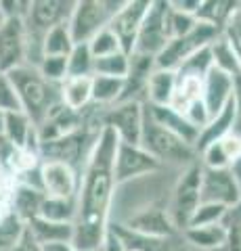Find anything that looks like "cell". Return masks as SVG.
Segmentation results:
<instances>
[{
  "label": "cell",
  "instance_id": "obj_23",
  "mask_svg": "<svg viewBox=\"0 0 241 251\" xmlns=\"http://www.w3.org/2000/svg\"><path fill=\"white\" fill-rule=\"evenodd\" d=\"M174 90H176V72L155 67L145 84V105L168 107L172 103Z\"/></svg>",
  "mask_w": 241,
  "mask_h": 251
},
{
  "label": "cell",
  "instance_id": "obj_49",
  "mask_svg": "<svg viewBox=\"0 0 241 251\" xmlns=\"http://www.w3.org/2000/svg\"><path fill=\"white\" fill-rule=\"evenodd\" d=\"M237 52V50H235ZM237 57H239V63H241V52H237Z\"/></svg>",
  "mask_w": 241,
  "mask_h": 251
},
{
  "label": "cell",
  "instance_id": "obj_50",
  "mask_svg": "<svg viewBox=\"0 0 241 251\" xmlns=\"http://www.w3.org/2000/svg\"><path fill=\"white\" fill-rule=\"evenodd\" d=\"M239 134H241V130H239Z\"/></svg>",
  "mask_w": 241,
  "mask_h": 251
},
{
  "label": "cell",
  "instance_id": "obj_14",
  "mask_svg": "<svg viewBox=\"0 0 241 251\" xmlns=\"http://www.w3.org/2000/svg\"><path fill=\"white\" fill-rule=\"evenodd\" d=\"M26 19H4L0 23V74L26 65Z\"/></svg>",
  "mask_w": 241,
  "mask_h": 251
},
{
  "label": "cell",
  "instance_id": "obj_34",
  "mask_svg": "<svg viewBox=\"0 0 241 251\" xmlns=\"http://www.w3.org/2000/svg\"><path fill=\"white\" fill-rule=\"evenodd\" d=\"M26 232V222L15 214L0 220V251H11Z\"/></svg>",
  "mask_w": 241,
  "mask_h": 251
},
{
  "label": "cell",
  "instance_id": "obj_40",
  "mask_svg": "<svg viewBox=\"0 0 241 251\" xmlns=\"http://www.w3.org/2000/svg\"><path fill=\"white\" fill-rule=\"evenodd\" d=\"M13 197H15V178L0 168V220L13 214Z\"/></svg>",
  "mask_w": 241,
  "mask_h": 251
},
{
  "label": "cell",
  "instance_id": "obj_16",
  "mask_svg": "<svg viewBox=\"0 0 241 251\" xmlns=\"http://www.w3.org/2000/svg\"><path fill=\"white\" fill-rule=\"evenodd\" d=\"M72 9L74 2H65V0H34V2H29L26 23L29 29L46 34L49 29L67 23Z\"/></svg>",
  "mask_w": 241,
  "mask_h": 251
},
{
  "label": "cell",
  "instance_id": "obj_8",
  "mask_svg": "<svg viewBox=\"0 0 241 251\" xmlns=\"http://www.w3.org/2000/svg\"><path fill=\"white\" fill-rule=\"evenodd\" d=\"M143 120H145V105L134 103V100L105 107V113H103V126L118 136L122 145L141 143Z\"/></svg>",
  "mask_w": 241,
  "mask_h": 251
},
{
  "label": "cell",
  "instance_id": "obj_4",
  "mask_svg": "<svg viewBox=\"0 0 241 251\" xmlns=\"http://www.w3.org/2000/svg\"><path fill=\"white\" fill-rule=\"evenodd\" d=\"M201 203V163L185 168L178 176L176 184L172 186V197H170L168 216L172 220L176 230H185L189 226L193 214Z\"/></svg>",
  "mask_w": 241,
  "mask_h": 251
},
{
  "label": "cell",
  "instance_id": "obj_5",
  "mask_svg": "<svg viewBox=\"0 0 241 251\" xmlns=\"http://www.w3.org/2000/svg\"><path fill=\"white\" fill-rule=\"evenodd\" d=\"M220 36H222L220 29L197 21V25L193 27L189 34H185L181 38H172V40L166 44V49L155 57V67L176 72L187 59H191L193 54L199 52L201 49H206V46H212Z\"/></svg>",
  "mask_w": 241,
  "mask_h": 251
},
{
  "label": "cell",
  "instance_id": "obj_36",
  "mask_svg": "<svg viewBox=\"0 0 241 251\" xmlns=\"http://www.w3.org/2000/svg\"><path fill=\"white\" fill-rule=\"evenodd\" d=\"M227 207L216 205V203H199V207L195 209L191 222L187 228H195V226H212V224H222L224 216H227ZM185 228V230H187Z\"/></svg>",
  "mask_w": 241,
  "mask_h": 251
},
{
  "label": "cell",
  "instance_id": "obj_37",
  "mask_svg": "<svg viewBox=\"0 0 241 251\" xmlns=\"http://www.w3.org/2000/svg\"><path fill=\"white\" fill-rule=\"evenodd\" d=\"M197 25V19L195 15H187V13H181L172 9V4L168 2V17H166V27H168V36L170 40L172 38H181L185 34H189V31Z\"/></svg>",
  "mask_w": 241,
  "mask_h": 251
},
{
  "label": "cell",
  "instance_id": "obj_42",
  "mask_svg": "<svg viewBox=\"0 0 241 251\" xmlns=\"http://www.w3.org/2000/svg\"><path fill=\"white\" fill-rule=\"evenodd\" d=\"M0 111L9 113V111H21L17 97H15L13 84L6 77V74H0Z\"/></svg>",
  "mask_w": 241,
  "mask_h": 251
},
{
  "label": "cell",
  "instance_id": "obj_33",
  "mask_svg": "<svg viewBox=\"0 0 241 251\" xmlns=\"http://www.w3.org/2000/svg\"><path fill=\"white\" fill-rule=\"evenodd\" d=\"M130 72V57L126 52H115L109 57L103 59H95V69H92V75H107V77H124Z\"/></svg>",
  "mask_w": 241,
  "mask_h": 251
},
{
  "label": "cell",
  "instance_id": "obj_17",
  "mask_svg": "<svg viewBox=\"0 0 241 251\" xmlns=\"http://www.w3.org/2000/svg\"><path fill=\"white\" fill-rule=\"evenodd\" d=\"M241 159V134H231L218 138L216 143L208 145L199 153V163L210 170H231Z\"/></svg>",
  "mask_w": 241,
  "mask_h": 251
},
{
  "label": "cell",
  "instance_id": "obj_13",
  "mask_svg": "<svg viewBox=\"0 0 241 251\" xmlns=\"http://www.w3.org/2000/svg\"><path fill=\"white\" fill-rule=\"evenodd\" d=\"M149 2H147V0H126L122 9L109 19V25L107 27L115 34L122 50L126 52L128 57L134 52L136 36H138V29H141V23L145 19V13L149 9Z\"/></svg>",
  "mask_w": 241,
  "mask_h": 251
},
{
  "label": "cell",
  "instance_id": "obj_41",
  "mask_svg": "<svg viewBox=\"0 0 241 251\" xmlns=\"http://www.w3.org/2000/svg\"><path fill=\"white\" fill-rule=\"evenodd\" d=\"M222 36L231 42L233 49L241 52V2L235 6V11H233V15L229 17L227 25L222 29Z\"/></svg>",
  "mask_w": 241,
  "mask_h": 251
},
{
  "label": "cell",
  "instance_id": "obj_28",
  "mask_svg": "<svg viewBox=\"0 0 241 251\" xmlns=\"http://www.w3.org/2000/svg\"><path fill=\"white\" fill-rule=\"evenodd\" d=\"M237 4L239 2H231V0H208V2L206 0H201L195 19L222 31Z\"/></svg>",
  "mask_w": 241,
  "mask_h": 251
},
{
  "label": "cell",
  "instance_id": "obj_44",
  "mask_svg": "<svg viewBox=\"0 0 241 251\" xmlns=\"http://www.w3.org/2000/svg\"><path fill=\"white\" fill-rule=\"evenodd\" d=\"M11 251H44V247L32 237V232H29L27 226H26V232H23V237L19 239V243Z\"/></svg>",
  "mask_w": 241,
  "mask_h": 251
},
{
  "label": "cell",
  "instance_id": "obj_20",
  "mask_svg": "<svg viewBox=\"0 0 241 251\" xmlns=\"http://www.w3.org/2000/svg\"><path fill=\"white\" fill-rule=\"evenodd\" d=\"M145 111L155 124H160L161 128L172 132L178 138H183L187 145L195 147L197 138H199V128H195L185 115L174 111L172 107H155V105H145Z\"/></svg>",
  "mask_w": 241,
  "mask_h": 251
},
{
  "label": "cell",
  "instance_id": "obj_26",
  "mask_svg": "<svg viewBox=\"0 0 241 251\" xmlns=\"http://www.w3.org/2000/svg\"><path fill=\"white\" fill-rule=\"evenodd\" d=\"M46 195L38 188L15 184V197H13V214L23 222H29L32 218L40 216V207Z\"/></svg>",
  "mask_w": 241,
  "mask_h": 251
},
{
  "label": "cell",
  "instance_id": "obj_9",
  "mask_svg": "<svg viewBox=\"0 0 241 251\" xmlns=\"http://www.w3.org/2000/svg\"><path fill=\"white\" fill-rule=\"evenodd\" d=\"M161 168L164 166L158 159H153L141 145L120 143L118 153H115V163H113V174H115V182L118 184H126V182L145 178L149 174H158Z\"/></svg>",
  "mask_w": 241,
  "mask_h": 251
},
{
  "label": "cell",
  "instance_id": "obj_21",
  "mask_svg": "<svg viewBox=\"0 0 241 251\" xmlns=\"http://www.w3.org/2000/svg\"><path fill=\"white\" fill-rule=\"evenodd\" d=\"M231 132H237V111H235V103H233V100L222 109L218 115L210 117L208 124L199 130V138H197V143H195L197 155L204 151L208 145L216 143L218 138L231 134Z\"/></svg>",
  "mask_w": 241,
  "mask_h": 251
},
{
  "label": "cell",
  "instance_id": "obj_7",
  "mask_svg": "<svg viewBox=\"0 0 241 251\" xmlns=\"http://www.w3.org/2000/svg\"><path fill=\"white\" fill-rule=\"evenodd\" d=\"M166 17H168V2L161 0H151L149 9L145 13V19L141 23L134 44L136 54H145V57H158V54L166 49L170 42L168 27H166Z\"/></svg>",
  "mask_w": 241,
  "mask_h": 251
},
{
  "label": "cell",
  "instance_id": "obj_11",
  "mask_svg": "<svg viewBox=\"0 0 241 251\" xmlns=\"http://www.w3.org/2000/svg\"><path fill=\"white\" fill-rule=\"evenodd\" d=\"M118 224L126 226L132 232H138V234H143V237H149V239L161 241V243L176 232L172 220L168 216V209L164 205H160V203H153V205H147L143 209L134 211V214L124 218Z\"/></svg>",
  "mask_w": 241,
  "mask_h": 251
},
{
  "label": "cell",
  "instance_id": "obj_10",
  "mask_svg": "<svg viewBox=\"0 0 241 251\" xmlns=\"http://www.w3.org/2000/svg\"><path fill=\"white\" fill-rule=\"evenodd\" d=\"M201 203L235 207L241 203V188L231 170H210L201 166Z\"/></svg>",
  "mask_w": 241,
  "mask_h": 251
},
{
  "label": "cell",
  "instance_id": "obj_47",
  "mask_svg": "<svg viewBox=\"0 0 241 251\" xmlns=\"http://www.w3.org/2000/svg\"><path fill=\"white\" fill-rule=\"evenodd\" d=\"M4 132V111H0V136Z\"/></svg>",
  "mask_w": 241,
  "mask_h": 251
},
{
  "label": "cell",
  "instance_id": "obj_35",
  "mask_svg": "<svg viewBox=\"0 0 241 251\" xmlns=\"http://www.w3.org/2000/svg\"><path fill=\"white\" fill-rule=\"evenodd\" d=\"M88 49H90V54L95 59L109 57V54H115V52H124L120 42H118V38H115V34L109 27L101 29L99 34L88 42Z\"/></svg>",
  "mask_w": 241,
  "mask_h": 251
},
{
  "label": "cell",
  "instance_id": "obj_45",
  "mask_svg": "<svg viewBox=\"0 0 241 251\" xmlns=\"http://www.w3.org/2000/svg\"><path fill=\"white\" fill-rule=\"evenodd\" d=\"M172 9L181 11V13H187V15H197V9L201 4V0H172Z\"/></svg>",
  "mask_w": 241,
  "mask_h": 251
},
{
  "label": "cell",
  "instance_id": "obj_30",
  "mask_svg": "<svg viewBox=\"0 0 241 251\" xmlns=\"http://www.w3.org/2000/svg\"><path fill=\"white\" fill-rule=\"evenodd\" d=\"M40 218L59 224H74L76 220V199L44 197L40 207Z\"/></svg>",
  "mask_w": 241,
  "mask_h": 251
},
{
  "label": "cell",
  "instance_id": "obj_48",
  "mask_svg": "<svg viewBox=\"0 0 241 251\" xmlns=\"http://www.w3.org/2000/svg\"><path fill=\"white\" fill-rule=\"evenodd\" d=\"M4 21V17H2V11H0V23H2Z\"/></svg>",
  "mask_w": 241,
  "mask_h": 251
},
{
  "label": "cell",
  "instance_id": "obj_43",
  "mask_svg": "<svg viewBox=\"0 0 241 251\" xmlns=\"http://www.w3.org/2000/svg\"><path fill=\"white\" fill-rule=\"evenodd\" d=\"M0 11L4 19H26L29 13V2L23 0H0Z\"/></svg>",
  "mask_w": 241,
  "mask_h": 251
},
{
  "label": "cell",
  "instance_id": "obj_39",
  "mask_svg": "<svg viewBox=\"0 0 241 251\" xmlns=\"http://www.w3.org/2000/svg\"><path fill=\"white\" fill-rule=\"evenodd\" d=\"M38 72L49 82L61 84L67 77V57H44L38 65Z\"/></svg>",
  "mask_w": 241,
  "mask_h": 251
},
{
  "label": "cell",
  "instance_id": "obj_3",
  "mask_svg": "<svg viewBox=\"0 0 241 251\" xmlns=\"http://www.w3.org/2000/svg\"><path fill=\"white\" fill-rule=\"evenodd\" d=\"M141 145L153 159H158L161 166H174V168H189L199 161V155L195 147L187 145L183 138H178L172 132L155 124L145 111L143 132H141Z\"/></svg>",
  "mask_w": 241,
  "mask_h": 251
},
{
  "label": "cell",
  "instance_id": "obj_38",
  "mask_svg": "<svg viewBox=\"0 0 241 251\" xmlns=\"http://www.w3.org/2000/svg\"><path fill=\"white\" fill-rule=\"evenodd\" d=\"M222 226L227 228V245L224 247L229 251H241V203L227 211Z\"/></svg>",
  "mask_w": 241,
  "mask_h": 251
},
{
  "label": "cell",
  "instance_id": "obj_22",
  "mask_svg": "<svg viewBox=\"0 0 241 251\" xmlns=\"http://www.w3.org/2000/svg\"><path fill=\"white\" fill-rule=\"evenodd\" d=\"M2 136L11 145L21 149H32L38 153V136H36V126L23 111H9L4 113V132Z\"/></svg>",
  "mask_w": 241,
  "mask_h": 251
},
{
  "label": "cell",
  "instance_id": "obj_15",
  "mask_svg": "<svg viewBox=\"0 0 241 251\" xmlns=\"http://www.w3.org/2000/svg\"><path fill=\"white\" fill-rule=\"evenodd\" d=\"M82 128V115L80 111L65 107L63 103L55 105L49 111V115L36 126V136H38V145L40 143H51V140L63 138L72 132H78Z\"/></svg>",
  "mask_w": 241,
  "mask_h": 251
},
{
  "label": "cell",
  "instance_id": "obj_19",
  "mask_svg": "<svg viewBox=\"0 0 241 251\" xmlns=\"http://www.w3.org/2000/svg\"><path fill=\"white\" fill-rule=\"evenodd\" d=\"M212 57H214V65L224 69L231 77L233 103H235V111H237V132H239L241 130V63H239V57L224 36H220L212 44Z\"/></svg>",
  "mask_w": 241,
  "mask_h": 251
},
{
  "label": "cell",
  "instance_id": "obj_12",
  "mask_svg": "<svg viewBox=\"0 0 241 251\" xmlns=\"http://www.w3.org/2000/svg\"><path fill=\"white\" fill-rule=\"evenodd\" d=\"M82 172L61 161H40L42 193L46 197L57 199H76L80 191Z\"/></svg>",
  "mask_w": 241,
  "mask_h": 251
},
{
  "label": "cell",
  "instance_id": "obj_32",
  "mask_svg": "<svg viewBox=\"0 0 241 251\" xmlns=\"http://www.w3.org/2000/svg\"><path fill=\"white\" fill-rule=\"evenodd\" d=\"M95 69V57L88 44H76L67 54V77H90Z\"/></svg>",
  "mask_w": 241,
  "mask_h": 251
},
{
  "label": "cell",
  "instance_id": "obj_31",
  "mask_svg": "<svg viewBox=\"0 0 241 251\" xmlns=\"http://www.w3.org/2000/svg\"><path fill=\"white\" fill-rule=\"evenodd\" d=\"M74 46L76 44L72 40V36H69L67 23L53 27L44 34V44H42L44 57H67Z\"/></svg>",
  "mask_w": 241,
  "mask_h": 251
},
{
  "label": "cell",
  "instance_id": "obj_46",
  "mask_svg": "<svg viewBox=\"0 0 241 251\" xmlns=\"http://www.w3.org/2000/svg\"><path fill=\"white\" fill-rule=\"evenodd\" d=\"M101 251H124V247L118 241V237H115L111 230H107V237H105V243H103V247H101Z\"/></svg>",
  "mask_w": 241,
  "mask_h": 251
},
{
  "label": "cell",
  "instance_id": "obj_29",
  "mask_svg": "<svg viewBox=\"0 0 241 251\" xmlns=\"http://www.w3.org/2000/svg\"><path fill=\"white\" fill-rule=\"evenodd\" d=\"M124 92V80L107 75H92V103L99 107H111L120 103Z\"/></svg>",
  "mask_w": 241,
  "mask_h": 251
},
{
  "label": "cell",
  "instance_id": "obj_18",
  "mask_svg": "<svg viewBox=\"0 0 241 251\" xmlns=\"http://www.w3.org/2000/svg\"><path fill=\"white\" fill-rule=\"evenodd\" d=\"M233 100V84L229 74L214 65L204 77V107L208 111V120L218 115Z\"/></svg>",
  "mask_w": 241,
  "mask_h": 251
},
{
  "label": "cell",
  "instance_id": "obj_27",
  "mask_svg": "<svg viewBox=\"0 0 241 251\" xmlns=\"http://www.w3.org/2000/svg\"><path fill=\"white\" fill-rule=\"evenodd\" d=\"M187 241L199 249L212 251L220 249L227 245V228L222 224H212V226H195V228L183 230Z\"/></svg>",
  "mask_w": 241,
  "mask_h": 251
},
{
  "label": "cell",
  "instance_id": "obj_6",
  "mask_svg": "<svg viewBox=\"0 0 241 251\" xmlns=\"http://www.w3.org/2000/svg\"><path fill=\"white\" fill-rule=\"evenodd\" d=\"M111 15L105 0H78L67 19V29L74 44H88L101 29L109 25Z\"/></svg>",
  "mask_w": 241,
  "mask_h": 251
},
{
  "label": "cell",
  "instance_id": "obj_2",
  "mask_svg": "<svg viewBox=\"0 0 241 251\" xmlns=\"http://www.w3.org/2000/svg\"><path fill=\"white\" fill-rule=\"evenodd\" d=\"M6 77L13 84L19 109L32 120L34 126L40 124L49 115L51 109L61 103V94H59L61 84L49 82L34 65L26 63V65L15 67L11 72H6Z\"/></svg>",
  "mask_w": 241,
  "mask_h": 251
},
{
  "label": "cell",
  "instance_id": "obj_1",
  "mask_svg": "<svg viewBox=\"0 0 241 251\" xmlns=\"http://www.w3.org/2000/svg\"><path fill=\"white\" fill-rule=\"evenodd\" d=\"M118 147V136L109 128H105L82 168L72 239V247L76 251H99L105 243L118 188L113 174Z\"/></svg>",
  "mask_w": 241,
  "mask_h": 251
},
{
  "label": "cell",
  "instance_id": "obj_25",
  "mask_svg": "<svg viewBox=\"0 0 241 251\" xmlns=\"http://www.w3.org/2000/svg\"><path fill=\"white\" fill-rule=\"evenodd\" d=\"M61 103L74 111H82L92 103V75L90 77H65L59 86Z\"/></svg>",
  "mask_w": 241,
  "mask_h": 251
},
{
  "label": "cell",
  "instance_id": "obj_24",
  "mask_svg": "<svg viewBox=\"0 0 241 251\" xmlns=\"http://www.w3.org/2000/svg\"><path fill=\"white\" fill-rule=\"evenodd\" d=\"M26 226L42 247L55 245V243H72L74 239V224H59V222H51V220L36 216Z\"/></svg>",
  "mask_w": 241,
  "mask_h": 251
}]
</instances>
